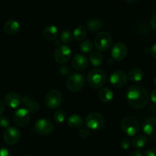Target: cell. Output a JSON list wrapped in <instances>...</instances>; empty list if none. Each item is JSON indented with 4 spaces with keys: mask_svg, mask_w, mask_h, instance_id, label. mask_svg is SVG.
I'll return each instance as SVG.
<instances>
[{
    "mask_svg": "<svg viewBox=\"0 0 156 156\" xmlns=\"http://www.w3.org/2000/svg\"><path fill=\"white\" fill-rule=\"evenodd\" d=\"M126 97L128 104L133 109L144 108L147 105L149 99L146 90L139 85L130 87L127 90Z\"/></svg>",
    "mask_w": 156,
    "mask_h": 156,
    "instance_id": "1",
    "label": "cell"
},
{
    "mask_svg": "<svg viewBox=\"0 0 156 156\" xmlns=\"http://www.w3.org/2000/svg\"><path fill=\"white\" fill-rule=\"evenodd\" d=\"M107 76L104 70L95 68L90 70L87 75V83L94 89H100L106 83Z\"/></svg>",
    "mask_w": 156,
    "mask_h": 156,
    "instance_id": "2",
    "label": "cell"
},
{
    "mask_svg": "<svg viewBox=\"0 0 156 156\" xmlns=\"http://www.w3.org/2000/svg\"><path fill=\"white\" fill-rule=\"evenodd\" d=\"M121 128L127 136H134L139 131V122L135 117L126 116L121 122Z\"/></svg>",
    "mask_w": 156,
    "mask_h": 156,
    "instance_id": "3",
    "label": "cell"
},
{
    "mask_svg": "<svg viewBox=\"0 0 156 156\" xmlns=\"http://www.w3.org/2000/svg\"><path fill=\"white\" fill-rule=\"evenodd\" d=\"M85 124L90 129L100 130L104 126L105 119L99 112H90L87 115Z\"/></svg>",
    "mask_w": 156,
    "mask_h": 156,
    "instance_id": "4",
    "label": "cell"
},
{
    "mask_svg": "<svg viewBox=\"0 0 156 156\" xmlns=\"http://www.w3.org/2000/svg\"><path fill=\"white\" fill-rule=\"evenodd\" d=\"M84 77L82 74L78 73H73L67 78L66 85L68 90L71 92H77L81 90L84 86Z\"/></svg>",
    "mask_w": 156,
    "mask_h": 156,
    "instance_id": "5",
    "label": "cell"
},
{
    "mask_svg": "<svg viewBox=\"0 0 156 156\" xmlns=\"http://www.w3.org/2000/svg\"><path fill=\"white\" fill-rule=\"evenodd\" d=\"M112 39L107 32H100L95 37L94 46L99 51H106L110 48Z\"/></svg>",
    "mask_w": 156,
    "mask_h": 156,
    "instance_id": "6",
    "label": "cell"
},
{
    "mask_svg": "<svg viewBox=\"0 0 156 156\" xmlns=\"http://www.w3.org/2000/svg\"><path fill=\"white\" fill-rule=\"evenodd\" d=\"M62 102L61 93L58 90H51L46 95L44 103L46 106L50 109H56L61 106Z\"/></svg>",
    "mask_w": 156,
    "mask_h": 156,
    "instance_id": "7",
    "label": "cell"
},
{
    "mask_svg": "<svg viewBox=\"0 0 156 156\" xmlns=\"http://www.w3.org/2000/svg\"><path fill=\"white\" fill-rule=\"evenodd\" d=\"M72 51L70 48L66 44L58 46L54 54V58L55 61L60 64H64L68 62L71 58Z\"/></svg>",
    "mask_w": 156,
    "mask_h": 156,
    "instance_id": "8",
    "label": "cell"
},
{
    "mask_svg": "<svg viewBox=\"0 0 156 156\" xmlns=\"http://www.w3.org/2000/svg\"><path fill=\"white\" fill-rule=\"evenodd\" d=\"M34 130L41 136H48L53 133L54 125L51 121L47 119H40L34 124Z\"/></svg>",
    "mask_w": 156,
    "mask_h": 156,
    "instance_id": "9",
    "label": "cell"
},
{
    "mask_svg": "<svg viewBox=\"0 0 156 156\" xmlns=\"http://www.w3.org/2000/svg\"><path fill=\"white\" fill-rule=\"evenodd\" d=\"M14 122L20 127H25L29 123L30 112L26 108H19L15 112L13 115Z\"/></svg>",
    "mask_w": 156,
    "mask_h": 156,
    "instance_id": "10",
    "label": "cell"
},
{
    "mask_svg": "<svg viewBox=\"0 0 156 156\" xmlns=\"http://www.w3.org/2000/svg\"><path fill=\"white\" fill-rule=\"evenodd\" d=\"M21 138V133L17 128L9 126L5 129L3 134L4 142L9 145H14L19 142Z\"/></svg>",
    "mask_w": 156,
    "mask_h": 156,
    "instance_id": "11",
    "label": "cell"
},
{
    "mask_svg": "<svg viewBox=\"0 0 156 156\" xmlns=\"http://www.w3.org/2000/svg\"><path fill=\"white\" fill-rule=\"evenodd\" d=\"M128 48L122 42H117L113 45L111 50V56L113 61H122L127 56Z\"/></svg>",
    "mask_w": 156,
    "mask_h": 156,
    "instance_id": "12",
    "label": "cell"
},
{
    "mask_svg": "<svg viewBox=\"0 0 156 156\" xmlns=\"http://www.w3.org/2000/svg\"><path fill=\"white\" fill-rule=\"evenodd\" d=\"M109 82L114 87H122L127 82L126 73L122 70H115L109 76Z\"/></svg>",
    "mask_w": 156,
    "mask_h": 156,
    "instance_id": "13",
    "label": "cell"
},
{
    "mask_svg": "<svg viewBox=\"0 0 156 156\" xmlns=\"http://www.w3.org/2000/svg\"><path fill=\"white\" fill-rule=\"evenodd\" d=\"M89 64L87 58L83 54H76L72 58V67L76 71H83Z\"/></svg>",
    "mask_w": 156,
    "mask_h": 156,
    "instance_id": "14",
    "label": "cell"
},
{
    "mask_svg": "<svg viewBox=\"0 0 156 156\" xmlns=\"http://www.w3.org/2000/svg\"><path fill=\"white\" fill-rule=\"evenodd\" d=\"M142 131L145 135L154 136L156 135V117L150 116L146 118L142 123Z\"/></svg>",
    "mask_w": 156,
    "mask_h": 156,
    "instance_id": "15",
    "label": "cell"
},
{
    "mask_svg": "<svg viewBox=\"0 0 156 156\" xmlns=\"http://www.w3.org/2000/svg\"><path fill=\"white\" fill-rule=\"evenodd\" d=\"M4 103L9 107L16 109L18 108L22 103V98L19 94L14 92L9 93L4 98Z\"/></svg>",
    "mask_w": 156,
    "mask_h": 156,
    "instance_id": "16",
    "label": "cell"
},
{
    "mask_svg": "<svg viewBox=\"0 0 156 156\" xmlns=\"http://www.w3.org/2000/svg\"><path fill=\"white\" fill-rule=\"evenodd\" d=\"M20 24L15 19L8 20L4 25V31L7 34H9V35L16 34L20 31Z\"/></svg>",
    "mask_w": 156,
    "mask_h": 156,
    "instance_id": "17",
    "label": "cell"
},
{
    "mask_svg": "<svg viewBox=\"0 0 156 156\" xmlns=\"http://www.w3.org/2000/svg\"><path fill=\"white\" fill-rule=\"evenodd\" d=\"M22 103L25 105V108L31 113H36L40 109V105H39V103L34 100H33L32 98H31V97H22Z\"/></svg>",
    "mask_w": 156,
    "mask_h": 156,
    "instance_id": "18",
    "label": "cell"
},
{
    "mask_svg": "<svg viewBox=\"0 0 156 156\" xmlns=\"http://www.w3.org/2000/svg\"><path fill=\"white\" fill-rule=\"evenodd\" d=\"M58 34H59V31H58V28L55 25H48L45 27L42 32L43 37L47 41H53L56 39Z\"/></svg>",
    "mask_w": 156,
    "mask_h": 156,
    "instance_id": "19",
    "label": "cell"
},
{
    "mask_svg": "<svg viewBox=\"0 0 156 156\" xmlns=\"http://www.w3.org/2000/svg\"><path fill=\"white\" fill-rule=\"evenodd\" d=\"M98 97L103 103H110L114 98V93L107 87L101 88L98 92Z\"/></svg>",
    "mask_w": 156,
    "mask_h": 156,
    "instance_id": "20",
    "label": "cell"
},
{
    "mask_svg": "<svg viewBox=\"0 0 156 156\" xmlns=\"http://www.w3.org/2000/svg\"><path fill=\"white\" fill-rule=\"evenodd\" d=\"M67 124L72 129H80L83 126V119L78 114H72L67 119Z\"/></svg>",
    "mask_w": 156,
    "mask_h": 156,
    "instance_id": "21",
    "label": "cell"
},
{
    "mask_svg": "<svg viewBox=\"0 0 156 156\" xmlns=\"http://www.w3.org/2000/svg\"><path fill=\"white\" fill-rule=\"evenodd\" d=\"M86 28L90 32H98L103 28V23L100 19H90V20H89L87 22Z\"/></svg>",
    "mask_w": 156,
    "mask_h": 156,
    "instance_id": "22",
    "label": "cell"
},
{
    "mask_svg": "<svg viewBox=\"0 0 156 156\" xmlns=\"http://www.w3.org/2000/svg\"><path fill=\"white\" fill-rule=\"evenodd\" d=\"M144 76V73L141 69L133 68L129 72L128 78L133 82H139L142 80Z\"/></svg>",
    "mask_w": 156,
    "mask_h": 156,
    "instance_id": "23",
    "label": "cell"
},
{
    "mask_svg": "<svg viewBox=\"0 0 156 156\" xmlns=\"http://www.w3.org/2000/svg\"><path fill=\"white\" fill-rule=\"evenodd\" d=\"M148 143V139L145 136L139 135L133 138L132 141V145L136 148H142L145 147Z\"/></svg>",
    "mask_w": 156,
    "mask_h": 156,
    "instance_id": "24",
    "label": "cell"
},
{
    "mask_svg": "<svg viewBox=\"0 0 156 156\" xmlns=\"http://www.w3.org/2000/svg\"><path fill=\"white\" fill-rule=\"evenodd\" d=\"M90 61L94 67H99L103 62V56L100 51H94L90 55Z\"/></svg>",
    "mask_w": 156,
    "mask_h": 156,
    "instance_id": "25",
    "label": "cell"
},
{
    "mask_svg": "<svg viewBox=\"0 0 156 156\" xmlns=\"http://www.w3.org/2000/svg\"><path fill=\"white\" fill-rule=\"evenodd\" d=\"M87 34V28L84 25H79L73 31V37L76 41H83Z\"/></svg>",
    "mask_w": 156,
    "mask_h": 156,
    "instance_id": "26",
    "label": "cell"
},
{
    "mask_svg": "<svg viewBox=\"0 0 156 156\" xmlns=\"http://www.w3.org/2000/svg\"><path fill=\"white\" fill-rule=\"evenodd\" d=\"M73 33L69 30H65L61 34V41L64 44H70L73 41Z\"/></svg>",
    "mask_w": 156,
    "mask_h": 156,
    "instance_id": "27",
    "label": "cell"
},
{
    "mask_svg": "<svg viewBox=\"0 0 156 156\" xmlns=\"http://www.w3.org/2000/svg\"><path fill=\"white\" fill-rule=\"evenodd\" d=\"M66 117H67L66 112L64 110H62V109H58L54 114L53 118L55 122H57L58 124H61L65 122Z\"/></svg>",
    "mask_w": 156,
    "mask_h": 156,
    "instance_id": "28",
    "label": "cell"
},
{
    "mask_svg": "<svg viewBox=\"0 0 156 156\" xmlns=\"http://www.w3.org/2000/svg\"><path fill=\"white\" fill-rule=\"evenodd\" d=\"M94 44L89 40H84L80 44V49L83 53H90L94 49Z\"/></svg>",
    "mask_w": 156,
    "mask_h": 156,
    "instance_id": "29",
    "label": "cell"
},
{
    "mask_svg": "<svg viewBox=\"0 0 156 156\" xmlns=\"http://www.w3.org/2000/svg\"><path fill=\"white\" fill-rule=\"evenodd\" d=\"M90 134V129L87 126H81L79 129V132H78V135L82 139H85Z\"/></svg>",
    "mask_w": 156,
    "mask_h": 156,
    "instance_id": "30",
    "label": "cell"
},
{
    "mask_svg": "<svg viewBox=\"0 0 156 156\" xmlns=\"http://www.w3.org/2000/svg\"><path fill=\"white\" fill-rule=\"evenodd\" d=\"M9 119L7 116H1L0 117V126L2 128H8L9 127Z\"/></svg>",
    "mask_w": 156,
    "mask_h": 156,
    "instance_id": "31",
    "label": "cell"
},
{
    "mask_svg": "<svg viewBox=\"0 0 156 156\" xmlns=\"http://www.w3.org/2000/svg\"><path fill=\"white\" fill-rule=\"evenodd\" d=\"M121 147H122V149L127 150L130 148V145H131V142L128 139H123L122 141H121L120 143Z\"/></svg>",
    "mask_w": 156,
    "mask_h": 156,
    "instance_id": "32",
    "label": "cell"
},
{
    "mask_svg": "<svg viewBox=\"0 0 156 156\" xmlns=\"http://www.w3.org/2000/svg\"><path fill=\"white\" fill-rule=\"evenodd\" d=\"M144 156H156V149L155 148H150L145 151Z\"/></svg>",
    "mask_w": 156,
    "mask_h": 156,
    "instance_id": "33",
    "label": "cell"
},
{
    "mask_svg": "<svg viewBox=\"0 0 156 156\" xmlns=\"http://www.w3.org/2000/svg\"><path fill=\"white\" fill-rule=\"evenodd\" d=\"M150 24H151V26L152 28V29L156 31V13L151 17V21H150Z\"/></svg>",
    "mask_w": 156,
    "mask_h": 156,
    "instance_id": "34",
    "label": "cell"
},
{
    "mask_svg": "<svg viewBox=\"0 0 156 156\" xmlns=\"http://www.w3.org/2000/svg\"><path fill=\"white\" fill-rule=\"evenodd\" d=\"M0 156H11L10 152L7 148H0Z\"/></svg>",
    "mask_w": 156,
    "mask_h": 156,
    "instance_id": "35",
    "label": "cell"
},
{
    "mask_svg": "<svg viewBox=\"0 0 156 156\" xmlns=\"http://www.w3.org/2000/svg\"><path fill=\"white\" fill-rule=\"evenodd\" d=\"M150 98H151V100L154 103H156V90H154L151 92V96H150Z\"/></svg>",
    "mask_w": 156,
    "mask_h": 156,
    "instance_id": "36",
    "label": "cell"
},
{
    "mask_svg": "<svg viewBox=\"0 0 156 156\" xmlns=\"http://www.w3.org/2000/svg\"><path fill=\"white\" fill-rule=\"evenodd\" d=\"M5 103H3V102L0 100V115H2V113H3L4 111H5Z\"/></svg>",
    "mask_w": 156,
    "mask_h": 156,
    "instance_id": "37",
    "label": "cell"
},
{
    "mask_svg": "<svg viewBox=\"0 0 156 156\" xmlns=\"http://www.w3.org/2000/svg\"><path fill=\"white\" fill-rule=\"evenodd\" d=\"M129 156H142V153L140 151L136 150V151H134L130 153V154Z\"/></svg>",
    "mask_w": 156,
    "mask_h": 156,
    "instance_id": "38",
    "label": "cell"
},
{
    "mask_svg": "<svg viewBox=\"0 0 156 156\" xmlns=\"http://www.w3.org/2000/svg\"><path fill=\"white\" fill-rule=\"evenodd\" d=\"M151 53L154 58H156V44H153L151 48Z\"/></svg>",
    "mask_w": 156,
    "mask_h": 156,
    "instance_id": "39",
    "label": "cell"
},
{
    "mask_svg": "<svg viewBox=\"0 0 156 156\" xmlns=\"http://www.w3.org/2000/svg\"><path fill=\"white\" fill-rule=\"evenodd\" d=\"M127 2H129V3H134V2H136L139 0H125Z\"/></svg>",
    "mask_w": 156,
    "mask_h": 156,
    "instance_id": "40",
    "label": "cell"
},
{
    "mask_svg": "<svg viewBox=\"0 0 156 156\" xmlns=\"http://www.w3.org/2000/svg\"><path fill=\"white\" fill-rule=\"evenodd\" d=\"M154 83H155V85H156V77H155V80H154Z\"/></svg>",
    "mask_w": 156,
    "mask_h": 156,
    "instance_id": "41",
    "label": "cell"
},
{
    "mask_svg": "<svg viewBox=\"0 0 156 156\" xmlns=\"http://www.w3.org/2000/svg\"><path fill=\"white\" fill-rule=\"evenodd\" d=\"M22 156H30V155H22Z\"/></svg>",
    "mask_w": 156,
    "mask_h": 156,
    "instance_id": "42",
    "label": "cell"
}]
</instances>
